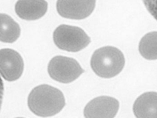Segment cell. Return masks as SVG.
I'll list each match as a JSON object with an SVG mask.
<instances>
[{"label":"cell","mask_w":157,"mask_h":118,"mask_svg":"<svg viewBox=\"0 0 157 118\" xmlns=\"http://www.w3.org/2000/svg\"><path fill=\"white\" fill-rule=\"evenodd\" d=\"M30 110L42 117H52L65 105L64 94L59 89L50 85H40L30 93L28 99Z\"/></svg>","instance_id":"1"},{"label":"cell","mask_w":157,"mask_h":118,"mask_svg":"<svg viewBox=\"0 0 157 118\" xmlns=\"http://www.w3.org/2000/svg\"><path fill=\"white\" fill-rule=\"evenodd\" d=\"M125 60L123 53L113 46H104L94 52L90 66L98 76L110 78L122 72Z\"/></svg>","instance_id":"2"},{"label":"cell","mask_w":157,"mask_h":118,"mask_svg":"<svg viewBox=\"0 0 157 118\" xmlns=\"http://www.w3.org/2000/svg\"><path fill=\"white\" fill-rule=\"evenodd\" d=\"M53 41L59 49L67 52H78L90 44V39L78 27L62 24L55 30Z\"/></svg>","instance_id":"3"},{"label":"cell","mask_w":157,"mask_h":118,"mask_svg":"<svg viewBox=\"0 0 157 118\" xmlns=\"http://www.w3.org/2000/svg\"><path fill=\"white\" fill-rule=\"evenodd\" d=\"M48 71L52 79L63 83L74 81L85 72L75 59L60 55L51 59Z\"/></svg>","instance_id":"4"},{"label":"cell","mask_w":157,"mask_h":118,"mask_svg":"<svg viewBox=\"0 0 157 118\" xmlns=\"http://www.w3.org/2000/svg\"><path fill=\"white\" fill-rule=\"evenodd\" d=\"M96 0H57L59 14L66 19H84L94 11Z\"/></svg>","instance_id":"5"},{"label":"cell","mask_w":157,"mask_h":118,"mask_svg":"<svg viewBox=\"0 0 157 118\" xmlns=\"http://www.w3.org/2000/svg\"><path fill=\"white\" fill-rule=\"evenodd\" d=\"M119 109V103L116 98L100 96L93 99L84 109L85 118H114Z\"/></svg>","instance_id":"6"},{"label":"cell","mask_w":157,"mask_h":118,"mask_svg":"<svg viewBox=\"0 0 157 118\" xmlns=\"http://www.w3.org/2000/svg\"><path fill=\"white\" fill-rule=\"evenodd\" d=\"M24 69V62L19 53L11 49L0 50V75L8 81L20 78Z\"/></svg>","instance_id":"7"},{"label":"cell","mask_w":157,"mask_h":118,"mask_svg":"<svg viewBox=\"0 0 157 118\" xmlns=\"http://www.w3.org/2000/svg\"><path fill=\"white\" fill-rule=\"evenodd\" d=\"M16 13L21 19L32 21L42 18L48 10V3L44 0H18Z\"/></svg>","instance_id":"8"},{"label":"cell","mask_w":157,"mask_h":118,"mask_svg":"<svg viewBox=\"0 0 157 118\" xmlns=\"http://www.w3.org/2000/svg\"><path fill=\"white\" fill-rule=\"evenodd\" d=\"M136 118H157V92H145L136 100L133 106Z\"/></svg>","instance_id":"9"},{"label":"cell","mask_w":157,"mask_h":118,"mask_svg":"<svg viewBox=\"0 0 157 118\" xmlns=\"http://www.w3.org/2000/svg\"><path fill=\"white\" fill-rule=\"evenodd\" d=\"M20 27L8 15L0 13V42L13 43L20 35Z\"/></svg>","instance_id":"10"},{"label":"cell","mask_w":157,"mask_h":118,"mask_svg":"<svg viewBox=\"0 0 157 118\" xmlns=\"http://www.w3.org/2000/svg\"><path fill=\"white\" fill-rule=\"evenodd\" d=\"M141 55L147 60L157 59V32H151L142 37L139 45Z\"/></svg>","instance_id":"11"},{"label":"cell","mask_w":157,"mask_h":118,"mask_svg":"<svg viewBox=\"0 0 157 118\" xmlns=\"http://www.w3.org/2000/svg\"><path fill=\"white\" fill-rule=\"evenodd\" d=\"M151 15L157 21V0H142Z\"/></svg>","instance_id":"12"},{"label":"cell","mask_w":157,"mask_h":118,"mask_svg":"<svg viewBox=\"0 0 157 118\" xmlns=\"http://www.w3.org/2000/svg\"><path fill=\"white\" fill-rule=\"evenodd\" d=\"M3 96H4V84L2 78H0V110L2 108V104Z\"/></svg>","instance_id":"13"},{"label":"cell","mask_w":157,"mask_h":118,"mask_svg":"<svg viewBox=\"0 0 157 118\" xmlns=\"http://www.w3.org/2000/svg\"><path fill=\"white\" fill-rule=\"evenodd\" d=\"M19 118H22V117H19Z\"/></svg>","instance_id":"14"}]
</instances>
